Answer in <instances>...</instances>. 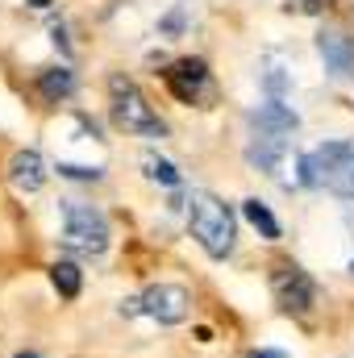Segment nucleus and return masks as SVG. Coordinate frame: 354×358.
<instances>
[{
	"label": "nucleus",
	"mask_w": 354,
	"mask_h": 358,
	"mask_svg": "<svg viewBox=\"0 0 354 358\" xmlns=\"http://www.w3.org/2000/svg\"><path fill=\"white\" fill-rule=\"evenodd\" d=\"M76 88V76H71V67H46L42 76H38V92H42V100L46 104H59V100H67Z\"/></svg>",
	"instance_id": "obj_11"
},
{
	"label": "nucleus",
	"mask_w": 354,
	"mask_h": 358,
	"mask_svg": "<svg viewBox=\"0 0 354 358\" xmlns=\"http://www.w3.org/2000/svg\"><path fill=\"white\" fill-rule=\"evenodd\" d=\"M271 287H275L279 308L292 313V317H309L313 304H317V287H313V279L296 267V263H283V267L271 271Z\"/></svg>",
	"instance_id": "obj_5"
},
{
	"label": "nucleus",
	"mask_w": 354,
	"mask_h": 358,
	"mask_svg": "<svg viewBox=\"0 0 354 358\" xmlns=\"http://www.w3.org/2000/svg\"><path fill=\"white\" fill-rule=\"evenodd\" d=\"M250 358H283V355H279V350H255Z\"/></svg>",
	"instance_id": "obj_16"
},
{
	"label": "nucleus",
	"mask_w": 354,
	"mask_h": 358,
	"mask_svg": "<svg viewBox=\"0 0 354 358\" xmlns=\"http://www.w3.org/2000/svg\"><path fill=\"white\" fill-rule=\"evenodd\" d=\"M8 183H13L17 192L34 196V192L46 183V163H42V155H38V150H17V155L8 159Z\"/></svg>",
	"instance_id": "obj_10"
},
{
	"label": "nucleus",
	"mask_w": 354,
	"mask_h": 358,
	"mask_svg": "<svg viewBox=\"0 0 354 358\" xmlns=\"http://www.w3.org/2000/svg\"><path fill=\"white\" fill-rule=\"evenodd\" d=\"M167 88L176 92V100L196 104L200 96H208V67L204 59H179L176 67L167 71Z\"/></svg>",
	"instance_id": "obj_8"
},
{
	"label": "nucleus",
	"mask_w": 354,
	"mask_h": 358,
	"mask_svg": "<svg viewBox=\"0 0 354 358\" xmlns=\"http://www.w3.org/2000/svg\"><path fill=\"white\" fill-rule=\"evenodd\" d=\"M63 242L76 255H104L108 250V221L100 208L84 200H63Z\"/></svg>",
	"instance_id": "obj_4"
},
{
	"label": "nucleus",
	"mask_w": 354,
	"mask_h": 358,
	"mask_svg": "<svg viewBox=\"0 0 354 358\" xmlns=\"http://www.w3.org/2000/svg\"><path fill=\"white\" fill-rule=\"evenodd\" d=\"M59 176H71V179H100V167H76V163H59Z\"/></svg>",
	"instance_id": "obj_15"
},
{
	"label": "nucleus",
	"mask_w": 354,
	"mask_h": 358,
	"mask_svg": "<svg viewBox=\"0 0 354 358\" xmlns=\"http://www.w3.org/2000/svg\"><path fill=\"white\" fill-rule=\"evenodd\" d=\"M142 167H146V176L155 179V183H163V187H176L179 183L176 163H167V159H159V155H142Z\"/></svg>",
	"instance_id": "obj_14"
},
{
	"label": "nucleus",
	"mask_w": 354,
	"mask_h": 358,
	"mask_svg": "<svg viewBox=\"0 0 354 358\" xmlns=\"http://www.w3.org/2000/svg\"><path fill=\"white\" fill-rule=\"evenodd\" d=\"M242 213H246V221H250V225H255V229H259L263 238H271V242L279 238V221L271 217V208H267L263 200H255V196H250V200L242 204Z\"/></svg>",
	"instance_id": "obj_13"
},
{
	"label": "nucleus",
	"mask_w": 354,
	"mask_h": 358,
	"mask_svg": "<svg viewBox=\"0 0 354 358\" xmlns=\"http://www.w3.org/2000/svg\"><path fill=\"white\" fill-rule=\"evenodd\" d=\"M187 225H192V238L204 246V255L225 259L234 250V213L213 192H192L187 196Z\"/></svg>",
	"instance_id": "obj_1"
},
{
	"label": "nucleus",
	"mask_w": 354,
	"mask_h": 358,
	"mask_svg": "<svg viewBox=\"0 0 354 358\" xmlns=\"http://www.w3.org/2000/svg\"><path fill=\"white\" fill-rule=\"evenodd\" d=\"M187 304H192V296L179 283H155L142 296V313H150L159 325H179L187 317Z\"/></svg>",
	"instance_id": "obj_6"
},
{
	"label": "nucleus",
	"mask_w": 354,
	"mask_h": 358,
	"mask_svg": "<svg viewBox=\"0 0 354 358\" xmlns=\"http://www.w3.org/2000/svg\"><path fill=\"white\" fill-rule=\"evenodd\" d=\"M317 55H321V63L334 80H346L354 71V42L342 29H321L317 34Z\"/></svg>",
	"instance_id": "obj_9"
},
{
	"label": "nucleus",
	"mask_w": 354,
	"mask_h": 358,
	"mask_svg": "<svg viewBox=\"0 0 354 358\" xmlns=\"http://www.w3.org/2000/svg\"><path fill=\"white\" fill-rule=\"evenodd\" d=\"M255 125V134H250V142H246V159L267 171V176H279V163H283V150H288V134H279V129H267L259 121H250Z\"/></svg>",
	"instance_id": "obj_7"
},
{
	"label": "nucleus",
	"mask_w": 354,
	"mask_h": 358,
	"mask_svg": "<svg viewBox=\"0 0 354 358\" xmlns=\"http://www.w3.org/2000/svg\"><path fill=\"white\" fill-rule=\"evenodd\" d=\"M50 283H55V292H59L63 300H76L80 287H84V275H80L76 263H55V267H50Z\"/></svg>",
	"instance_id": "obj_12"
},
{
	"label": "nucleus",
	"mask_w": 354,
	"mask_h": 358,
	"mask_svg": "<svg viewBox=\"0 0 354 358\" xmlns=\"http://www.w3.org/2000/svg\"><path fill=\"white\" fill-rule=\"evenodd\" d=\"M300 179L309 187H334L342 196H354V150L346 142H325L300 159Z\"/></svg>",
	"instance_id": "obj_3"
},
{
	"label": "nucleus",
	"mask_w": 354,
	"mask_h": 358,
	"mask_svg": "<svg viewBox=\"0 0 354 358\" xmlns=\"http://www.w3.org/2000/svg\"><path fill=\"white\" fill-rule=\"evenodd\" d=\"M351 275H354V263H351Z\"/></svg>",
	"instance_id": "obj_18"
},
{
	"label": "nucleus",
	"mask_w": 354,
	"mask_h": 358,
	"mask_svg": "<svg viewBox=\"0 0 354 358\" xmlns=\"http://www.w3.org/2000/svg\"><path fill=\"white\" fill-rule=\"evenodd\" d=\"M13 358H42V355H34V350H25V355H13Z\"/></svg>",
	"instance_id": "obj_17"
},
{
	"label": "nucleus",
	"mask_w": 354,
	"mask_h": 358,
	"mask_svg": "<svg viewBox=\"0 0 354 358\" xmlns=\"http://www.w3.org/2000/svg\"><path fill=\"white\" fill-rule=\"evenodd\" d=\"M108 100H113V121H117V129L138 134V138H167L163 117L150 108V100L138 92L134 80L113 76V80H108Z\"/></svg>",
	"instance_id": "obj_2"
}]
</instances>
